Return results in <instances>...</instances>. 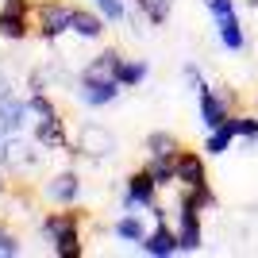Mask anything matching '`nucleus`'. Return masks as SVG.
<instances>
[{
    "label": "nucleus",
    "instance_id": "1",
    "mask_svg": "<svg viewBox=\"0 0 258 258\" xmlns=\"http://www.w3.org/2000/svg\"><path fill=\"white\" fill-rule=\"evenodd\" d=\"M201 212L205 208L197 205L193 189H181L177 197V254H197L205 247V227H201Z\"/></svg>",
    "mask_w": 258,
    "mask_h": 258
},
{
    "label": "nucleus",
    "instance_id": "2",
    "mask_svg": "<svg viewBox=\"0 0 258 258\" xmlns=\"http://www.w3.org/2000/svg\"><path fill=\"white\" fill-rule=\"evenodd\" d=\"M31 20H35V35L43 43H58L62 35L74 31V4H66V0H39Z\"/></svg>",
    "mask_w": 258,
    "mask_h": 258
},
{
    "label": "nucleus",
    "instance_id": "3",
    "mask_svg": "<svg viewBox=\"0 0 258 258\" xmlns=\"http://www.w3.org/2000/svg\"><path fill=\"white\" fill-rule=\"evenodd\" d=\"M116 135L112 131H104L100 123H81V131H77V143H70L66 147V154L70 158H93V162H100V158H112L116 154Z\"/></svg>",
    "mask_w": 258,
    "mask_h": 258
},
{
    "label": "nucleus",
    "instance_id": "4",
    "mask_svg": "<svg viewBox=\"0 0 258 258\" xmlns=\"http://www.w3.org/2000/svg\"><path fill=\"white\" fill-rule=\"evenodd\" d=\"M197 108H201V123H205V131L220 127V123H227V119L235 116V93L227 85H208L197 93Z\"/></svg>",
    "mask_w": 258,
    "mask_h": 258
},
{
    "label": "nucleus",
    "instance_id": "5",
    "mask_svg": "<svg viewBox=\"0 0 258 258\" xmlns=\"http://www.w3.org/2000/svg\"><path fill=\"white\" fill-rule=\"evenodd\" d=\"M158 189H162V185L151 177V170H147V166H143V170H131L127 181H123L119 208H123V212H139V208L158 205Z\"/></svg>",
    "mask_w": 258,
    "mask_h": 258
},
{
    "label": "nucleus",
    "instance_id": "6",
    "mask_svg": "<svg viewBox=\"0 0 258 258\" xmlns=\"http://www.w3.org/2000/svg\"><path fill=\"white\" fill-rule=\"evenodd\" d=\"M77 100L85 108H108V104H116L119 93H123V85H119L116 77H108V81H89V77H77Z\"/></svg>",
    "mask_w": 258,
    "mask_h": 258
},
{
    "label": "nucleus",
    "instance_id": "7",
    "mask_svg": "<svg viewBox=\"0 0 258 258\" xmlns=\"http://www.w3.org/2000/svg\"><path fill=\"white\" fill-rule=\"evenodd\" d=\"M81 224H85V212L77 205H58V212H46L43 220H39V235L58 239V235H66V231H81Z\"/></svg>",
    "mask_w": 258,
    "mask_h": 258
},
{
    "label": "nucleus",
    "instance_id": "8",
    "mask_svg": "<svg viewBox=\"0 0 258 258\" xmlns=\"http://www.w3.org/2000/svg\"><path fill=\"white\" fill-rule=\"evenodd\" d=\"M31 119V104L16 93H0V135H23Z\"/></svg>",
    "mask_w": 258,
    "mask_h": 258
},
{
    "label": "nucleus",
    "instance_id": "9",
    "mask_svg": "<svg viewBox=\"0 0 258 258\" xmlns=\"http://www.w3.org/2000/svg\"><path fill=\"white\" fill-rule=\"evenodd\" d=\"M177 185L181 189H197V185H208V162L205 151H177Z\"/></svg>",
    "mask_w": 258,
    "mask_h": 258
},
{
    "label": "nucleus",
    "instance_id": "10",
    "mask_svg": "<svg viewBox=\"0 0 258 258\" xmlns=\"http://www.w3.org/2000/svg\"><path fill=\"white\" fill-rule=\"evenodd\" d=\"M31 139L39 143L43 151H66V147H70V131H66L62 112H58V116H46V119H35Z\"/></svg>",
    "mask_w": 258,
    "mask_h": 258
},
{
    "label": "nucleus",
    "instance_id": "11",
    "mask_svg": "<svg viewBox=\"0 0 258 258\" xmlns=\"http://www.w3.org/2000/svg\"><path fill=\"white\" fill-rule=\"evenodd\" d=\"M43 193H46L50 205H77V201H81V173H77V170L54 173L50 181H46Z\"/></svg>",
    "mask_w": 258,
    "mask_h": 258
},
{
    "label": "nucleus",
    "instance_id": "12",
    "mask_svg": "<svg viewBox=\"0 0 258 258\" xmlns=\"http://www.w3.org/2000/svg\"><path fill=\"white\" fill-rule=\"evenodd\" d=\"M143 254H151V258H170L177 254V227H170L166 220L162 224H154L151 231H147V239L139 243Z\"/></svg>",
    "mask_w": 258,
    "mask_h": 258
},
{
    "label": "nucleus",
    "instance_id": "13",
    "mask_svg": "<svg viewBox=\"0 0 258 258\" xmlns=\"http://www.w3.org/2000/svg\"><path fill=\"white\" fill-rule=\"evenodd\" d=\"M104 16H100L97 8H81V4H74V35L77 39H85V43H100L104 39Z\"/></svg>",
    "mask_w": 258,
    "mask_h": 258
},
{
    "label": "nucleus",
    "instance_id": "14",
    "mask_svg": "<svg viewBox=\"0 0 258 258\" xmlns=\"http://www.w3.org/2000/svg\"><path fill=\"white\" fill-rule=\"evenodd\" d=\"M119 62H123V54H119L116 46H104L100 54H93V58L85 62L81 77H89V81H108V77H116Z\"/></svg>",
    "mask_w": 258,
    "mask_h": 258
},
{
    "label": "nucleus",
    "instance_id": "15",
    "mask_svg": "<svg viewBox=\"0 0 258 258\" xmlns=\"http://www.w3.org/2000/svg\"><path fill=\"white\" fill-rule=\"evenodd\" d=\"M216 35H220V46L231 54L247 50V35H243V23H239V12H231V16H220L216 20Z\"/></svg>",
    "mask_w": 258,
    "mask_h": 258
},
{
    "label": "nucleus",
    "instance_id": "16",
    "mask_svg": "<svg viewBox=\"0 0 258 258\" xmlns=\"http://www.w3.org/2000/svg\"><path fill=\"white\" fill-rule=\"evenodd\" d=\"M147 231H151V227H147V220H143L139 212H123L116 224H112V235H116L119 243H131V247H139L143 239H147Z\"/></svg>",
    "mask_w": 258,
    "mask_h": 258
},
{
    "label": "nucleus",
    "instance_id": "17",
    "mask_svg": "<svg viewBox=\"0 0 258 258\" xmlns=\"http://www.w3.org/2000/svg\"><path fill=\"white\" fill-rule=\"evenodd\" d=\"M147 170H151V177L162 189L177 185V154H147Z\"/></svg>",
    "mask_w": 258,
    "mask_h": 258
},
{
    "label": "nucleus",
    "instance_id": "18",
    "mask_svg": "<svg viewBox=\"0 0 258 258\" xmlns=\"http://www.w3.org/2000/svg\"><path fill=\"white\" fill-rule=\"evenodd\" d=\"M235 139H239L235 119H227V123H220V127H212V131L205 135V154H227Z\"/></svg>",
    "mask_w": 258,
    "mask_h": 258
},
{
    "label": "nucleus",
    "instance_id": "19",
    "mask_svg": "<svg viewBox=\"0 0 258 258\" xmlns=\"http://www.w3.org/2000/svg\"><path fill=\"white\" fill-rule=\"evenodd\" d=\"M31 31H35V20L0 12V39H8V43H23V39H27Z\"/></svg>",
    "mask_w": 258,
    "mask_h": 258
},
{
    "label": "nucleus",
    "instance_id": "20",
    "mask_svg": "<svg viewBox=\"0 0 258 258\" xmlns=\"http://www.w3.org/2000/svg\"><path fill=\"white\" fill-rule=\"evenodd\" d=\"M147 74H151V66L143 62V58H123L119 70H116V81L123 89H139L143 81H147Z\"/></svg>",
    "mask_w": 258,
    "mask_h": 258
},
{
    "label": "nucleus",
    "instance_id": "21",
    "mask_svg": "<svg viewBox=\"0 0 258 258\" xmlns=\"http://www.w3.org/2000/svg\"><path fill=\"white\" fill-rule=\"evenodd\" d=\"M131 4H135V12H143V20L151 27H162L170 20V8H173V0H131Z\"/></svg>",
    "mask_w": 258,
    "mask_h": 258
},
{
    "label": "nucleus",
    "instance_id": "22",
    "mask_svg": "<svg viewBox=\"0 0 258 258\" xmlns=\"http://www.w3.org/2000/svg\"><path fill=\"white\" fill-rule=\"evenodd\" d=\"M143 151L147 154H177L181 151V139H177L173 131H151V135L143 139Z\"/></svg>",
    "mask_w": 258,
    "mask_h": 258
},
{
    "label": "nucleus",
    "instance_id": "23",
    "mask_svg": "<svg viewBox=\"0 0 258 258\" xmlns=\"http://www.w3.org/2000/svg\"><path fill=\"white\" fill-rule=\"evenodd\" d=\"M50 250L58 258H81L85 254V239H81V231H66V235L50 239Z\"/></svg>",
    "mask_w": 258,
    "mask_h": 258
},
{
    "label": "nucleus",
    "instance_id": "24",
    "mask_svg": "<svg viewBox=\"0 0 258 258\" xmlns=\"http://www.w3.org/2000/svg\"><path fill=\"white\" fill-rule=\"evenodd\" d=\"M93 8H97L100 16H104V20H108V23H123V20H127V16H131L123 0H93Z\"/></svg>",
    "mask_w": 258,
    "mask_h": 258
},
{
    "label": "nucleus",
    "instance_id": "25",
    "mask_svg": "<svg viewBox=\"0 0 258 258\" xmlns=\"http://www.w3.org/2000/svg\"><path fill=\"white\" fill-rule=\"evenodd\" d=\"M27 104H31V116L35 119H46V116H58V104H54L46 93H31L27 97Z\"/></svg>",
    "mask_w": 258,
    "mask_h": 258
},
{
    "label": "nucleus",
    "instance_id": "26",
    "mask_svg": "<svg viewBox=\"0 0 258 258\" xmlns=\"http://www.w3.org/2000/svg\"><path fill=\"white\" fill-rule=\"evenodd\" d=\"M23 250V243H20V235L12 231L8 224H0V258H16Z\"/></svg>",
    "mask_w": 258,
    "mask_h": 258
},
{
    "label": "nucleus",
    "instance_id": "27",
    "mask_svg": "<svg viewBox=\"0 0 258 258\" xmlns=\"http://www.w3.org/2000/svg\"><path fill=\"white\" fill-rule=\"evenodd\" d=\"M235 131H239V139H258V116H247V112H235Z\"/></svg>",
    "mask_w": 258,
    "mask_h": 258
},
{
    "label": "nucleus",
    "instance_id": "28",
    "mask_svg": "<svg viewBox=\"0 0 258 258\" xmlns=\"http://www.w3.org/2000/svg\"><path fill=\"white\" fill-rule=\"evenodd\" d=\"M181 77H185V85L193 89V93H201V89H208L205 74H201V66H193V62H185V66H181Z\"/></svg>",
    "mask_w": 258,
    "mask_h": 258
},
{
    "label": "nucleus",
    "instance_id": "29",
    "mask_svg": "<svg viewBox=\"0 0 258 258\" xmlns=\"http://www.w3.org/2000/svg\"><path fill=\"white\" fill-rule=\"evenodd\" d=\"M0 12H8V16H35V0H0Z\"/></svg>",
    "mask_w": 258,
    "mask_h": 258
},
{
    "label": "nucleus",
    "instance_id": "30",
    "mask_svg": "<svg viewBox=\"0 0 258 258\" xmlns=\"http://www.w3.org/2000/svg\"><path fill=\"white\" fill-rule=\"evenodd\" d=\"M193 197H197V205L205 208V212H212V208L220 205V201H216V193H212V185H197V189H193Z\"/></svg>",
    "mask_w": 258,
    "mask_h": 258
},
{
    "label": "nucleus",
    "instance_id": "31",
    "mask_svg": "<svg viewBox=\"0 0 258 258\" xmlns=\"http://www.w3.org/2000/svg\"><path fill=\"white\" fill-rule=\"evenodd\" d=\"M208 12H212V20H220V16H231L235 12V0H205Z\"/></svg>",
    "mask_w": 258,
    "mask_h": 258
},
{
    "label": "nucleus",
    "instance_id": "32",
    "mask_svg": "<svg viewBox=\"0 0 258 258\" xmlns=\"http://www.w3.org/2000/svg\"><path fill=\"white\" fill-rule=\"evenodd\" d=\"M27 93H46V70H31L27 74Z\"/></svg>",
    "mask_w": 258,
    "mask_h": 258
},
{
    "label": "nucleus",
    "instance_id": "33",
    "mask_svg": "<svg viewBox=\"0 0 258 258\" xmlns=\"http://www.w3.org/2000/svg\"><path fill=\"white\" fill-rule=\"evenodd\" d=\"M4 185H8V181H4V166H0V197H4Z\"/></svg>",
    "mask_w": 258,
    "mask_h": 258
},
{
    "label": "nucleus",
    "instance_id": "34",
    "mask_svg": "<svg viewBox=\"0 0 258 258\" xmlns=\"http://www.w3.org/2000/svg\"><path fill=\"white\" fill-rule=\"evenodd\" d=\"M243 4H247V8H258V0H243Z\"/></svg>",
    "mask_w": 258,
    "mask_h": 258
},
{
    "label": "nucleus",
    "instance_id": "35",
    "mask_svg": "<svg viewBox=\"0 0 258 258\" xmlns=\"http://www.w3.org/2000/svg\"><path fill=\"white\" fill-rule=\"evenodd\" d=\"M0 151H4V135H0Z\"/></svg>",
    "mask_w": 258,
    "mask_h": 258
},
{
    "label": "nucleus",
    "instance_id": "36",
    "mask_svg": "<svg viewBox=\"0 0 258 258\" xmlns=\"http://www.w3.org/2000/svg\"><path fill=\"white\" fill-rule=\"evenodd\" d=\"M0 74H4V58H0Z\"/></svg>",
    "mask_w": 258,
    "mask_h": 258
},
{
    "label": "nucleus",
    "instance_id": "37",
    "mask_svg": "<svg viewBox=\"0 0 258 258\" xmlns=\"http://www.w3.org/2000/svg\"><path fill=\"white\" fill-rule=\"evenodd\" d=\"M250 147H258V139H250Z\"/></svg>",
    "mask_w": 258,
    "mask_h": 258
},
{
    "label": "nucleus",
    "instance_id": "38",
    "mask_svg": "<svg viewBox=\"0 0 258 258\" xmlns=\"http://www.w3.org/2000/svg\"><path fill=\"white\" fill-rule=\"evenodd\" d=\"M254 104H258V89H254Z\"/></svg>",
    "mask_w": 258,
    "mask_h": 258
},
{
    "label": "nucleus",
    "instance_id": "39",
    "mask_svg": "<svg viewBox=\"0 0 258 258\" xmlns=\"http://www.w3.org/2000/svg\"><path fill=\"white\" fill-rule=\"evenodd\" d=\"M35 4H39V0H35Z\"/></svg>",
    "mask_w": 258,
    "mask_h": 258
}]
</instances>
